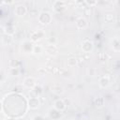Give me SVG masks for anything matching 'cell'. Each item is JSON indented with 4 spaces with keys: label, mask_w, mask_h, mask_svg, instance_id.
<instances>
[{
    "label": "cell",
    "mask_w": 120,
    "mask_h": 120,
    "mask_svg": "<svg viewBox=\"0 0 120 120\" xmlns=\"http://www.w3.org/2000/svg\"><path fill=\"white\" fill-rule=\"evenodd\" d=\"M38 22H39L41 24L47 25V24H49V23L52 22V14H51L50 12H48V11H41V12L38 14Z\"/></svg>",
    "instance_id": "obj_1"
},
{
    "label": "cell",
    "mask_w": 120,
    "mask_h": 120,
    "mask_svg": "<svg viewBox=\"0 0 120 120\" xmlns=\"http://www.w3.org/2000/svg\"><path fill=\"white\" fill-rule=\"evenodd\" d=\"M93 49H94V43H93L92 40L85 39V40L82 41V50L84 52L89 53V52H91L93 51Z\"/></svg>",
    "instance_id": "obj_2"
},
{
    "label": "cell",
    "mask_w": 120,
    "mask_h": 120,
    "mask_svg": "<svg viewBox=\"0 0 120 120\" xmlns=\"http://www.w3.org/2000/svg\"><path fill=\"white\" fill-rule=\"evenodd\" d=\"M43 49L47 53H49L50 55H52V56H54L58 53V47L53 44H47L45 47H43Z\"/></svg>",
    "instance_id": "obj_3"
},
{
    "label": "cell",
    "mask_w": 120,
    "mask_h": 120,
    "mask_svg": "<svg viewBox=\"0 0 120 120\" xmlns=\"http://www.w3.org/2000/svg\"><path fill=\"white\" fill-rule=\"evenodd\" d=\"M40 105V101L39 98L38 97H32L29 98L28 100V107L31 110H37Z\"/></svg>",
    "instance_id": "obj_4"
},
{
    "label": "cell",
    "mask_w": 120,
    "mask_h": 120,
    "mask_svg": "<svg viewBox=\"0 0 120 120\" xmlns=\"http://www.w3.org/2000/svg\"><path fill=\"white\" fill-rule=\"evenodd\" d=\"M53 108H54V110H56L58 112H63V111L66 110L67 105H66V103L63 99L58 98L53 102Z\"/></svg>",
    "instance_id": "obj_5"
},
{
    "label": "cell",
    "mask_w": 120,
    "mask_h": 120,
    "mask_svg": "<svg viewBox=\"0 0 120 120\" xmlns=\"http://www.w3.org/2000/svg\"><path fill=\"white\" fill-rule=\"evenodd\" d=\"M23 86L26 87V88H31L33 89L36 85H37V82H36V79L34 77H26L24 80H23Z\"/></svg>",
    "instance_id": "obj_6"
},
{
    "label": "cell",
    "mask_w": 120,
    "mask_h": 120,
    "mask_svg": "<svg viewBox=\"0 0 120 120\" xmlns=\"http://www.w3.org/2000/svg\"><path fill=\"white\" fill-rule=\"evenodd\" d=\"M27 12V8L24 5H18L15 7V9H14V13L16 14V16L18 17H22L26 14Z\"/></svg>",
    "instance_id": "obj_7"
},
{
    "label": "cell",
    "mask_w": 120,
    "mask_h": 120,
    "mask_svg": "<svg viewBox=\"0 0 120 120\" xmlns=\"http://www.w3.org/2000/svg\"><path fill=\"white\" fill-rule=\"evenodd\" d=\"M51 91L57 95V96H60V95H63L65 93V89L62 85H60L59 83H53L52 86H51Z\"/></svg>",
    "instance_id": "obj_8"
},
{
    "label": "cell",
    "mask_w": 120,
    "mask_h": 120,
    "mask_svg": "<svg viewBox=\"0 0 120 120\" xmlns=\"http://www.w3.org/2000/svg\"><path fill=\"white\" fill-rule=\"evenodd\" d=\"M45 36V33L43 30H37V31H34L32 34H31V40L32 41H38L40 40L41 38H43Z\"/></svg>",
    "instance_id": "obj_9"
},
{
    "label": "cell",
    "mask_w": 120,
    "mask_h": 120,
    "mask_svg": "<svg viewBox=\"0 0 120 120\" xmlns=\"http://www.w3.org/2000/svg\"><path fill=\"white\" fill-rule=\"evenodd\" d=\"M75 23H76V27L78 29H85L88 26V22H87L86 19L83 17H79L76 20Z\"/></svg>",
    "instance_id": "obj_10"
},
{
    "label": "cell",
    "mask_w": 120,
    "mask_h": 120,
    "mask_svg": "<svg viewBox=\"0 0 120 120\" xmlns=\"http://www.w3.org/2000/svg\"><path fill=\"white\" fill-rule=\"evenodd\" d=\"M111 83L110 77L108 75H104L99 79V86L101 88H107Z\"/></svg>",
    "instance_id": "obj_11"
},
{
    "label": "cell",
    "mask_w": 120,
    "mask_h": 120,
    "mask_svg": "<svg viewBox=\"0 0 120 120\" xmlns=\"http://www.w3.org/2000/svg\"><path fill=\"white\" fill-rule=\"evenodd\" d=\"M14 41V38L12 36L10 35H7V34H4L3 37H2V43L4 45H10L12 44Z\"/></svg>",
    "instance_id": "obj_12"
},
{
    "label": "cell",
    "mask_w": 120,
    "mask_h": 120,
    "mask_svg": "<svg viewBox=\"0 0 120 120\" xmlns=\"http://www.w3.org/2000/svg\"><path fill=\"white\" fill-rule=\"evenodd\" d=\"M52 7H53V9L55 11H57V9H58V12H59L62 9H64V8H65V2H63V1H54L53 4H52Z\"/></svg>",
    "instance_id": "obj_13"
},
{
    "label": "cell",
    "mask_w": 120,
    "mask_h": 120,
    "mask_svg": "<svg viewBox=\"0 0 120 120\" xmlns=\"http://www.w3.org/2000/svg\"><path fill=\"white\" fill-rule=\"evenodd\" d=\"M44 49L41 45H33V49H32V53L34 54H40L41 52H43Z\"/></svg>",
    "instance_id": "obj_14"
},
{
    "label": "cell",
    "mask_w": 120,
    "mask_h": 120,
    "mask_svg": "<svg viewBox=\"0 0 120 120\" xmlns=\"http://www.w3.org/2000/svg\"><path fill=\"white\" fill-rule=\"evenodd\" d=\"M67 65L68 67H75L78 65V59L76 57H69L67 59Z\"/></svg>",
    "instance_id": "obj_15"
},
{
    "label": "cell",
    "mask_w": 120,
    "mask_h": 120,
    "mask_svg": "<svg viewBox=\"0 0 120 120\" xmlns=\"http://www.w3.org/2000/svg\"><path fill=\"white\" fill-rule=\"evenodd\" d=\"M14 33H15V27L13 25H8L5 27V34L13 36Z\"/></svg>",
    "instance_id": "obj_16"
},
{
    "label": "cell",
    "mask_w": 120,
    "mask_h": 120,
    "mask_svg": "<svg viewBox=\"0 0 120 120\" xmlns=\"http://www.w3.org/2000/svg\"><path fill=\"white\" fill-rule=\"evenodd\" d=\"M119 49H120V47H119V40H118L117 38H115L112 39V50L115 51V52H118Z\"/></svg>",
    "instance_id": "obj_17"
},
{
    "label": "cell",
    "mask_w": 120,
    "mask_h": 120,
    "mask_svg": "<svg viewBox=\"0 0 120 120\" xmlns=\"http://www.w3.org/2000/svg\"><path fill=\"white\" fill-rule=\"evenodd\" d=\"M33 91H34V93L36 94V96H40L42 93H43V90H42V87L41 86H39V85H36L34 88H33Z\"/></svg>",
    "instance_id": "obj_18"
},
{
    "label": "cell",
    "mask_w": 120,
    "mask_h": 120,
    "mask_svg": "<svg viewBox=\"0 0 120 120\" xmlns=\"http://www.w3.org/2000/svg\"><path fill=\"white\" fill-rule=\"evenodd\" d=\"M9 72H10V74L11 75H13V76H18L19 75V73H20V71H19V69H18V68H10V69H9Z\"/></svg>",
    "instance_id": "obj_19"
},
{
    "label": "cell",
    "mask_w": 120,
    "mask_h": 120,
    "mask_svg": "<svg viewBox=\"0 0 120 120\" xmlns=\"http://www.w3.org/2000/svg\"><path fill=\"white\" fill-rule=\"evenodd\" d=\"M104 20L107 22H112L113 21V15H112V14H106L105 17H104Z\"/></svg>",
    "instance_id": "obj_20"
},
{
    "label": "cell",
    "mask_w": 120,
    "mask_h": 120,
    "mask_svg": "<svg viewBox=\"0 0 120 120\" xmlns=\"http://www.w3.org/2000/svg\"><path fill=\"white\" fill-rule=\"evenodd\" d=\"M56 42H57V39H56L55 37H50V38H48V44L56 45Z\"/></svg>",
    "instance_id": "obj_21"
},
{
    "label": "cell",
    "mask_w": 120,
    "mask_h": 120,
    "mask_svg": "<svg viewBox=\"0 0 120 120\" xmlns=\"http://www.w3.org/2000/svg\"><path fill=\"white\" fill-rule=\"evenodd\" d=\"M32 120H44V118L41 115H36L32 118Z\"/></svg>",
    "instance_id": "obj_22"
},
{
    "label": "cell",
    "mask_w": 120,
    "mask_h": 120,
    "mask_svg": "<svg viewBox=\"0 0 120 120\" xmlns=\"http://www.w3.org/2000/svg\"><path fill=\"white\" fill-rule=\"evenodd\" d=\"M85 3H86V4H88V5H90V6H94V5H96V4H97V1H94V2H91V1H90V2H89V1H86Z\"/></svg>",
    "instance_id": "obj_23"
},
{
    "label": "cell",
    "mask_w": 120,
    "mask_h": 120,
    "mask_svg": "<svg viewBox=\"0 0 120 120\" xmlns=\"http://www.w3.org/2000/svg\"><path fill=\"white\" fill-rule=\"evenodd\" d=\"M2 110H3V105H2V101L0 100V112H2Z\"/></svg>",
    "instance_id": "obj_24"
}]
</instances>
